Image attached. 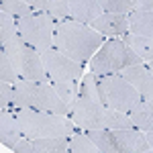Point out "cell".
<instances>
[{"mask_svg":"<svg viewBox=\"0 0 153 153\" xmlns=\"http://www.w3.org/2000/svg\"><path fill=\"white\" fill-rule=\"evenodd\" d=\"M102 43H104V35L94 31L90 25L76 23L71 19L55 21L53 49H57L65 57L86 63V61H90V57L96 53V49Z\"/></svg>","mask_w":153,"mask_h":153,"instance_id":"obj_1","label":"cell"},{"mask_svg":"<svg viewBox=\"0 0 153 153\" xmlns=\"http://www.w3.org/2000/svg\"><path fill=\"white\" fill-rule=\"evenodd\" d=\"M14 90V108H31V110H45L61 117H70L71 108L53 90L49 82H33V80H16L12 84Z\"/></svg>","mask_w":153,"mask_h":153,"instance_id":"obj_2","label":"cell"},{"mask_svg":"<svg viewBox=\"0 0 153 153\" xmlns=\"http://www.w3.org/2000/svg\"><path fill=\"white\" fill-rule=\"evenodd\" d=\"M21 133L27 139L39 137H70L76 131V125L68 117L45 112V110H31V108H14Z\"/></svg>","mask_w":153,"mask_h":153,"instance_id":"obj_3","label":"cell"},{"mask_svg":"<svg viewBox=\"0 0 153 153\" xmlns=\"http://www.w3.org/2000/svg\"><path fill=\"white\" fill-rule=\"evenodd\" d=\"M137 63H143V59L127 43H123V39L112 37L104 41L90 57V70L96 76H106V74H118L120 70Z\"/></svg>","mask_w":153,"mask_h":153,"instance_id":"obj_4","label":"cell"},{"mask_svg":"<svg viewBox=\"0 0 153 153\" xmlns=\"http://www.w3.org/2000/svg\"><path fill=\"white\" fill-rule=\"evenodd\" d=\"M6 55L10 59V65L19 80H33V82H49L47 71L43 68V59L41 53L35 47H31L29 43H25L21 37L8 41L6 45H2Z\"/></svg>","mask_w":153,"mask_h":153,"instance_id":"obj_5","label":"cell"},{"mask_svg":"<svg viewBox=\"0 0 153 153\" xmlns=\"http://www.w3.org/2000/svg\"><path fill=\"white\" fill-rule=\"evenodd\" d=\"M96 84H98L100 102L104 106H108V108H114V110H120V112H129L131 108L141 100L139 92L120 74L96 76Z\"/></svg>","mask_w":153,"mask_h":153,"instance_id":"obj_6","label":"cell"},{"mask_svg":"<svg viewBox=\"0 0 153 153\" xmlns=\"http://www.w3.org/2000/svg\"><path fill=\"white\" fill-rule=\"evenodd\" d=\"M53 29H55V21L41 10H33L27 16L16 19L19 37L31 47H35L39 53L53 47Z\"/></svg>","mask_w":153,"mask_h":153,"instance_id":"obj_7","label":"cell"},{"mask_svg":"<svg viewBox=\"0 0 153 153\" xmlns=\"http://www.w3.org/2000/svg\"><path fill=\"white\" fill-rule=\"evenodd\" d=\"M43 59V68L47 71L49 82H68V80H80L84 76L86 63H80L76 59L65 57L63 53H59L57 49H45L41 51Z\"/></svg>","mask_w":153,"mask_h":153,"instance_id":"obj_8","label":"cell"},{"mask_svg":"<svg viewBox=\"0 0 153 153\" xmlns=\"http://www.w3.org/2000/svg\"><path fill=\"white\" fill-rule=\"evenodd\" d=\"M71 123L84 131L104 127V104L88 96H78L71 104Z\"/></svg>","mask_w":153,"mask_h":153,"instance_id":"obj_9","label":"cell"},{"mask_svg":"<svg viewBox=\"0 0 153 153\" xmlns=\"http://www.w3.org/2000/svg\"><path fill=\"white\" fill-rule=\"evenodd\" d=\"M118 74L139 92L143 100H153V71L149 63H137L120 70Z\"/></svg>","mask_w":153,"mask_h":153,"instance_id":"obj_10","label":"cell"},{"mask_svg":"<svg viewBox=\"0 0 153 153\" xmlns=\"http://www.w3.org/2000/svg\"><path fill=\"white\" fill-rule=\"evenodd\" d=\"M114 139H117L120 153H149L153 149V145L147 141L145 133L135 127L129 129H110Z\"/></svg>","mask_w":153,"mask_h":153,"instance_id":"obj_11","label":"cell"},{"mask_svg":"<svg viewBox=\"0 0 153 153\" xmlns=\"http://www.w3.org/2000/svg\"><path fill=\"white\" fill-rule=\"evenodd\" d=\"M90 27L98 31L100 35L104 37H120L129 31V25H127V14H120V12H102L98 14L94 21L90 23Z\"/></svg>","mask_w":153,"mask_h":153,"instance_id":"obj_12","label":"cell"},{"mask_svg":"<svg viewBox=\"0 0 153 153\" xmlns=\"http://www.w3.org/2000/svg\"><path fill=\"white\" fill-rule=\"evenodd\" d=\"M127 114H129L133 127L143 131L147 141L153 145V100H143L141 98Z\"/></svg>","mask_w":153,"mask_h":153,"instance_id":"obj_13","label":"cell"},{"mask_svg":"<svg viewBox=\"0 0 153 153\" xmlns=\"http://www.w3.org/2000/svg\"><path fill=\"white\" fill-rule=\"evenodd\" d=\"M19 139H23V133H21V127H19L14 110L0 108V143L12 149Z\"/></svg>","mask_w":153,"mask_h":153,"instance_id":"obj_14","label":"cell"},{"mask_svg":"<svg viewBox=\"0 0 153 153\" xmlns=\"http://www.w3.org/2000/svg\"><path fill=\"white\" fill-rule=\"evenodd\" d=\"M68 4H70V19L84 25H90L98 14L104 12L96 0H68Z\"/></svg>","mask_w":153,"mask_h":153,"instance_id":"obj_15","label":"cell"},{"mask_svg":"<svg viewBox=\"0 0 153 153\" xmlns=\"http://www.w3.org/2000/svg\"><path fill=\"white\" fill-rule=\"evenodd\" d=\"M127 25H129V33L153 41V12L129 10L127 12Z\"/></svg>","mask_w":153,"mask_h":153,"instance_id":"obj_16","label":"cell"},{"mask_svg":"<svg viewBox=\"0 0 153 153\" xmlns=\"http://www.w3.org/2000/svg\"><path fill=\"white\" fill-rule=\"evenodd\" d=\"M88 137L94 141L98 153H120V147H118L117 139L112 135V131L106 129V127H100V129H90L88 131Z\"/></svg>","mask_w":153,"mask_h":153,"instance_id":"obj_17","label":"cell"},{"mask_svg":"<svg viewBox=\"0 0 153 153\" xmlns=\"http://www.w3.org/2000/svg\"><path fill=\"white\" fill-rule=\"evenodd\" d=\"M123 37V43H127L139 57L143 59V63H149L151 65V61H153V41L151 39H143V37H137V35H133V33H125V35H120Z\"/></svg>","mask_w":153,"mask_h":153,"instance_id":"obj_18","label":"cell"},{"mask_svg":"<svg viewBox=\"0 0 153 153\" xmlns=\"http://www.w3.org/2000/svg\"><path fill=\"white\" fill-rule=\"evenodd\" d=\"M53 90L57 92V96L65 102V104L71 108L74 100L78 98V92H80V82L78 80H68V82H51Z\"/></svg>","mask_w":153,"mask_h":153,"instance_id":"obj_19","label":"cell"},{"mask_svg":"<svg viewBox=\"0 0 153 153\" xmlns=\"http://www.w3.org/2000/svg\"><path fill=\"white\" fill-rule=\"evenodd\" d=\"M68 151L71 153H98L94 141L88 137V133H71L70 135V147Z\"/></svg>","mask_w":153,"mask_h":153,"instance_id":"obj_20","label":"cell"},{"mask_svg":"<svg viewBox=\"0 0 153 153\" xmlns=\"http://www.w3.org/2000/svg\"><path fill=\"white\" fill-rule=\"evenodd\" d=\"M104 127L106 129H129V127H133V123L127 112L104 106Z\"/></svg>","mask_w":153,"mask_h":153,"instance_id":"obj_21","label":"cell"},{"mask_svg":"<svg viewBox=\"0 0 153 153\" xmlns=\"http://www.w3.org/2000/svg\"><path fill=\"white\" fill-rule=\"evenodd\" d=\"M19 31H16V19L6 14V12H0V47L6 45L8 41L16 39Z\"/></svg>","mask_w":153,"mask_h":153,"instance_id":"obj_22","label":"cell"},{"mask_svg":"<svg viewBox=\"0 0 153 153\" xmlns=\"http://www.w3.org/2000/svg\"><path fill=\"white\" fill-rule=\"evenodd\" d=\"M0 12H6L14 19H21V16H27L31 14L33 8L29 4H25L21 0H0Z\"/></svg>","mask_w":153,"mask_h":153,"instance_id":"obj_23","label":"cell"},{"mask_svg":"<svg viewBox=\"0 0 153 153\" xmlns=\"http://www.w3.org/2000/svg\"><path fill=\"white\" fill-rule=\"evenodd\" d=\"M43 12L49 14L53 21H65V19H70V4H68V0H51Z\"/></svg>","mask_w":153,"mask_h":153,"instance_id":"obj_24","label":"cell"},{"mask_svg":"<svg viewBox=\"0 0 153 153\" xmlns=\"http://www.w3.org/2000/svg\"><path fill=\"white\" fill-rule=\"evenodd\" d=\"M80 92L78 96H88L92 100H100V94H98V84H96V74H86L80 78Z\"/></svg>","mask_w":153,"mask_h":153,"instance_id":"obj_25","label":"cell"},{"mask_svg":"<svg viewBox=\"0 0 153 153\" xmlns=\"http://www.w3.org/2000/svg\"><path fill=\"white\" fill-rule=\"evenodd\" d=\"M0 80H2V82H8V84L19 80L16 74H14V70H12L10 59H8V55H6L4 47H0Z\"/></svg>","mask_w":153,"mask_h":153,"instance_id":"obj_26","label":"cell"},{"mask_svg":"<svg viewBox=\"0 0 153 153\" xmlns=\"http://www.w3.org/2000/svg\"><path fill=\"white\" fill-rule=\"evenodd\" d=\"M104 12H120L127 14L131 10V0H96Z\"/></svg>","mask_w":153,"mask_h":153,"instance_id":"obj_27","label":"cell"},{"mask_svg":"<svg viewBox=\"0 0 153 153\" xmlns=\"http://www.w3.org/2000/svg\"><path fill=\"white\" fill-rule=\"evenodd\" d=\"M12 100H14V90H12V86L8 82H2V80H0V108H10V110H14Z\"/></svg>","mask_w":153,"mask_h":153,"instance_id":"obj_28","label":"cell"},{"mask_svg":"<svg viewBox=\"0 0 153 153\" xmlns=\"http://www.w3.org/2000/svg\"><path fill=\"white\" fill-rule=\"evenodd\" d=\"M131 10H153V0H131Z\"/></svg>","mask_w":153,"mask_h":153,"instance_id":"obj_29","label":"cell"},{"mask_svg":"<svg viewBox=\"0 0 153 153\" xmlns=\"http://www.w3.org/2000/svg\"><path fill=\"white\" fill-rule=\"evenodd\" d=\"M21 2L29 4L33 10H41V12H43V10L49 6V2H51V0H21Z\"/></svg>","mask_w":153,"mask_h":153,"instance_id":"obj_30","label":"cell"}]
</instances>
